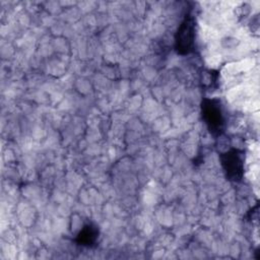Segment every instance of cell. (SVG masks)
<instances>
[{"mask_svg": "<svg viewBox=\"0 0 260 260\" xmlns=\"http://www.w3.org/2000/svg\"><path fill=\"white\" fill-rule=\"evenodd\" d=\"M201 115L210 134L217 137L223 133L225 119L219 100L204 99L201 103Z\"/></svg>", "mask_w": 260, "mask_h": 260, "instance_id": "obj_1", "label": "cell"}, {"mask_svg": "<svg viewBox=\"0 0 260 260\" xmlns=\"http://www.w3.org/2000/svg\"><path fill=\"white\" fill-rule=\"evenodd\" d=\"M196 37V21L191 14H187L179 25L175 36V49L178 54L185 56L193 52Z\"/></svg>", "mask_w": 260, "mask_h": 260, "instance_id": "obj_2", "label": "cell"}, {"mask_svg": "<svg viewBox=\"0 0 260 260\" xmlns=\"http://www.w3.org/2000/svg\"><path fill=\"white\" fill-rule=\"evenodd\" d=\"M225 178L238 183L244 176V152L238 148H232L222 152L219 156Z\"/></svg>", "mask_w": 260, "mask_h": 260, "instance_id": "obj_3", "label": "cell"}, {"mask_svg": "<svg viewBox=\"0 0 260 260\" xmlns=\"http://www.w3.org/2000/svg\"><path fill=\"white\" fill-rule=\"evenodd\" d=\"M99 237H100L99 228L92 222H87L81 228V230L76 235L75 242L82 247L91 248L95 246L99 240Z\"/></svg>", "mask_w": 260, "mask_h": 260, "instance_id": "obj_4", "label": "cell"}]
</instances>
